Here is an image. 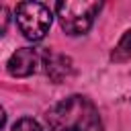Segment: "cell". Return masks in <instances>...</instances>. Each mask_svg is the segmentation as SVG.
I'll list each match as a JSON object with an SVG mask.
<instances>
[{
	"mask_svg": "<svg viewBox=\"0 0 131 131\" xmlns=\"http://www.w3.org/2000/svg\"><path fill=\"white\" fill-rule=\"evenodd\" d=\"M45 121L51 131H104L98 108L80 94L55 102L47 111Z\"/></svg>",
	"mask_w": 131,
	"mask_h": 131,
	"instance_id": "6da1fadb",
	"label": "cell"
},
{
	"mask_svg": "<svg viewBox=\"0 0 131 131\" xmlns=\"http://www.w3.org/2000/svg\"><path fill=\"white\" fill-rule=\"evenodd\" d=\"M100 8H102L100 2H86V0H66L57 2L55 6L59 25L68 35H84L92 27Z\"/></svg>",
	"mask_w": 131,
	"mask_h": 131,
	"instance_id": "7a4b0ae2",
	"label": "cell"
},
{
	"mask_svg": "<svg viewBox=\"0 0 131 131\" xmlns=\"http://www.w3.org/2000/svg\"><path fill=\"white\" fill-rule=\"evenodd\" d=\"M16 25L25 39L41 41L51 27V12L41 2H20L16 6Z\"/></svg>",
	"mask_w": 131,
	"mask_h": 131,
	"instance_id": "3957f363",
	"label": "cell"
},
{
	"mask_svg": "<svg viewBox=\"0 0 131 131\" xmlns=\"http://www.w3.org/2000/svg\"><path fill=\"white\" fill-rule=\"evenodd\" d=\"M39 66H43V53L39 49H33V47L16 49L6 63L8 74L14 78H27V76L35 74L39 70Z\"/></svg>",
	"mask_w": 131,
	"mask_h": 131,
	"instance_id": "277c9868",
	"label": "cell"
},
{
	"mask_svg": "<svg viewBox=\"0 0 131 131\" xmlns=\"http://www.w3.org/2000/svg\"><path fill=\"white\" fill-rule=\"evenodd\" d=\"M43 68H45V74L49 76V80H53L55 84L66 82L74 74L72 59L68 55H61V53H55L49 49L43 51Z\"/></svg>",
	"mask_w": 131,
	"mask_h": 131,
	"instance_id": "5b68a950",
	"label": "cell"
},
{
	"mask_svg": "<svg viewBox=\"0 0 131 131\" xmlns=\"http://www.w3.org/2000/svg\"><path fill=\"white\" fill-rule=\"evenodd\" d=\"M111 59L117 61V63H123V61H131V29L125 31V35L119 39V43L115 45L113 53H111Z\"/></svg>",
	"mask_w": 131,
	"mask_h": 131,
	"instance_id": "8992f818",
	"label": "cell"
},
{
	"mask_svg": "<svg viewBox=\"0 0 131 131\" xmlns=\"http://www.w3.org/2000/svg\"><path fill=\"white\" fill-rule=\"evenodd\" d=\"M10 131H43V129H41V125H39L35 119L25 117V119H18V121L12 125Z\"/></svg>",
	"mask_w": 131,
	"mask_h": 131,
	"instance_id": "52a82bcc",
	"label": "cell"
}]
</instances>
